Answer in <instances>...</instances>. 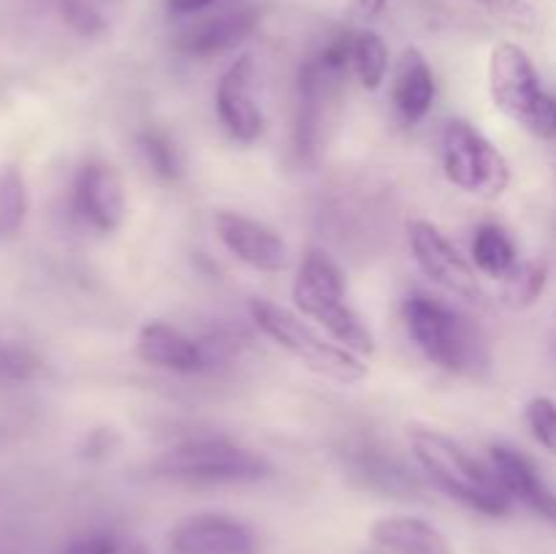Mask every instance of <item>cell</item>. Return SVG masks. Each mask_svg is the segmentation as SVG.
<instances>
[{
  "label": "cell",
  "instance_id": "cell-1",
  "mask_svg": "<svg viewBox=\"0 0 556 554\" xmlns=\"http://www.w3.org/2000/svg\"><path fill=\"white\" fill-rule=\"evenodd\" d=\"M405 324L424 356L448 373H478L489 364V345L476 320L424 293L405 299Z\"/></svg>",
  "mask_w": 556,
  "mask_h": 554
},
{
  "label": "cell",
  "instance_id": "cell-2",
  "mask_svg": "<svg viewBox=\"0 0 556 554\" xmlns=\"http://www.w3.org/2000/svg\"><path fill=\"white\" fill-rule=\"evenodd\" d=\"M410 445L418 465L451 498L486 516L508 514L514 498L505 492L492 467L486 470L459 443L434 429H413Z\"/></svg>",
  "mask_w": 556,
  "mask_h": 554
},
{
  "label": "cell",
  "instance_id": "cell-3",
  "mask_svg": "<svg viewBox=\"0 0 556 554\" xmlns=\"http://www.w3.org/2000/svg\"><path fill=\"white\" fill-rule=\"evenodd\" d=\"M293 302L351 353L369 356L375 351L372 331L345 302V275L324 250H309L304 255L293 282Z\"/></svg>",
  "mask_w": 556,
  "mask_h": 554
},
{
  "label": "cell",
  "instance_id": "cell-4",
  "mask_svg": "<svg viewBox=\"0 0 556 554\" xmlns=\"http://www.w3.org/2000/svg\"><path fill=\"white\" fill-rule=\"evenodd\" d=\"M489 92L505 117L541 139L556 136V98L541 85L535 63L519 43L503 41L489 58Z\"/></svg>",
  "mask_w": 556,
  "mask_h": 554
},
{
  "label": "cell",
  "instance_id": "cell-5",
  "mask_svg": "<svg viewBox=\"0 0 556 554\" xmlns=\"http://www.w3.org/2000/svg\"><path fill=\"white\" fill-rule=\"evenodd\" d=\"M248 310L250 318L269 340L286 348L291 356L304 362V367H309L313 373L337 380V383H358L367 375V364L356 353L334 345V342H326L324 337L315 335L307 324H302L296 315L288 313L280 304L269 302V299H250Z\"/></svg>",
  "mask_w": 556,
  "mask_h": 554
},
{
  "label": "cell",
  "instance_id": "cell-6",
  "mask_svg": "<svg viewBox=\"0 0 556 554\" xmlns=\"http://www.w3.org/2000/svg\"><path fill=\"white\" fill-rule=\"evenodd\" d=\"M157 476L182 483H255L271 476V462L226 438H193L161 456Z\"/></svg>",
  "mask_w": 556,
  "mask_h": 554
},
{
  "label": "cell",
  "instance_id": "cell-7",
  "mask_svg": "<svg viewBox=\"0 0 556 554\" xmlns=\"http://www.w3.org/2000/svg\"><path fill=\"white\" fill-rule=\"evenodd\" d=\"M443 172L451 185L486 199H497L510 185V166L503 152L465 119L445 125Z\"/></svg>",
  "mask_w": 556,
  "mask_h": 554
},
{
  "label": "cell",
  "instance_id": "cell-8",
  "mask_svg": "<svg viewBox=\"0 0 556 554\" xmlns=\"http://www.w3.org/2000/svg\"><path fill=\"white\" fill-rule=\"evenodd\" d=\"M407 234H410L413 259L429 280L462 299L481 297V282L472 266L462 259L459 250L445 239V234L434 223L413 221Z\"/></svg>",
  "mask_w": 556,
  "mask_h": 554
},
{
  "label": "cell",
  "instance_id": "cell-9",
  "mask_svg": "<svg viewBox=\"0 0 556 554\" xmlns=\"http://www.w3.org/2000/svg\"><path fill=\"white\" fill-rule=\"evenodd\" d=\"M172 554H255L258 541L244 521L226 514H195L168 536Z\"/></svg>",
  "mask_w": 556,
  "mask_h": 554
},
{
  "label": "cell",
  "instance_id": "cell-10",
  "mask_svg": "<svg viewBox=\"0 0 556 554\" xmlns=\"http://www.w3.org/2000/svg\"><path fill=\"white\" fill-rule=\"evenodd\" d=\"M250 81H253V60L239 58L223 71L215 87L217 119L231 139L244 144L264 134V112L255 103Z\"/></svg>",
  "mask_w": 556,
  "mask_h": 554
},
{
  "label": "cell",
  "instance_id": "cell-11",
  "mask_svg": "<svg viewBox=\"0 0 556 554\" xmlns=\"http://www.w3.org/2000/svg\"><path fill=\"white\" fill-rule=\"evenodd\" d=\"M215 231L228 253L237 255L242 264L253 266V269L280 272L286 266L288 250L280 234H275L269 226L253 221V217L220 210L215 215Z\"/></svg>",
  "mask_w": 556,
  "mask_h": 554
},
{
  "label": "cell",
  "instance_id": "cell-12",
  "mask_svg": "<svg viewBox=\"0 0 556 554\" xmlns=\"http://www.w3.org/2000/svg\"><path fill=\"white\" fill-rule=\"evenodd\" d=\"M136 353H139L141 362L152 364V367L185 375L201 373V369L212 367V362H215L210 342L193 340L182 329L163 324V320H152V324L141 326Z\"/></svg>",
  "mask_w": 556,
  "mask_h": 554
},
{
  "label": "cell",
  "instance_id": "cell-13",
  "mask_svg": "<svg viewBox=\"0 0 556 554\" xmlns=\"http://www.w3.org/2000/svg\"><path fill=\"white\" fill-rule=\"evenodd\" d=\"M76 212L98 231L109 234L119 228L125 217V190L117 172L106 163H87L81 166L74 188Z\"/></svg>",
  "mask_w": 556,
  "mask_h": 554
},
{
  "label": "cell",
  "instance_id": "cell-14",
  "mask_svg": "<svg viewBox=\"0 0 556 554\" xmlns=\"http://www.w3.org/2000/svg\"><path fill=\"white\" fill-rule=\"evenodd\" d=\"M261 11L250 3L231 5L215 16L195 22L179 36L177 47L190 58H212L242 43L258 27Z\"/></svg>",
  "mask_w": 556,
  "mask_h": 554
},
{
  "label": "cell",
  "instance_id": "cell-15",
  "mask_svg": "<svg viewBox=\"0 0 556 554\" xmlns=\"http://www.w3.org/2000/svg\"><path fill=\"white\" fill-rule=\"evenodd\" d=\"M492 470L510 498L530 505L535 514H541L543 519L552 521L556 527V492L546 487L541 473L535 470V465L525 454H519L516 449H508V445H494Z\"/></svg>",
  "mask_w": 556,
  "mask_h": 554
},
{
  "label": "cell",
  "instance_id": "cell-16",
  "mask_svg": "<svg viewBox=\"0 0 556 554\" xmlns=\"http://www.w3.org/2000/svg\"><path fill=\"white\" fill-rule=\"evenodd\" d=\"M434 92H438V85H434V74L427 58H424L421 49L407 47L396 63L394 87H391V101H394L396 114L407 125L421 123L432 109Z\"/></svg>",
  "mask_w": 556,
  "mask_h": 554
},
{
  "label": "cell",
  "instance_id": "cell-17",
  "mask_svg": "<svg viewBox=\"0 0 556 554\" xmlns=\"http://www.w3.org/2000/svg\"><path fill=\"white\" fill-rule=\"evenodd\" d=\"M369 538L391 554H454L443 532L418 516H380Z\"/></svg>",
  "mask_w": 556,
  "mask_h": 554
},
{
  "label": "cell",
  "instance_id": "cell-18",
  "mask_svg": "<svg viewBox=\"0 0 556 554\" xmlns=\"http://www.w3.org/2000/svg\"><path fill=\"white\" fill-rule=\"evenodd\" d=\"M472 259L483 275L505 280L516 269V244L503 226L486 223L472 239Z\"/></svg>",
  "mask_w": 556,
  "mask_h": 554
},
{
  "label": "cell",
  "instance_id": "cell-19",
  "mask_svg": "<svg viewBox=\"0 0 556 554\" xmlns=\"http://www.w3.org/2000/svg\"><path fill=\"white\" fill-rule=\"evenodd\" d=\"M389 71V49L383 38L372 30H362L353 36V74L362 81L364 90H378Z\"/></svg>",
  "mask_w": 556,
  "mask_h": 554
},
{
  "label": "cell",
  "instance_id": "cell-20",
  "mask_svg": "<svg viewBox=\"0 0 556 554\" xmlns=\"http://www.w3.org/2000/svg\"><path fill=\"white\" fill-rule=\"evenodd\" d=\"M27 217V188L20 168L5 166L0 172V242L14 239Z\"/></svg>",
  "mask_w": 556,
  "mask_h": 554
},
{
  "label": "cell",
  "instance_id": "cell-21",
  "mask_svg": "<svg viewBox=\"0 0 556 554\" xmlns=\"http://www.w3.org/2000/svg\"><path fill=\"white\" fill-rule=\"evenodd\" d=\"M136 147H139L147 166L152 168V174H157L161 179H177L182 174V158H179L177 147H174V141L163 130H141L136 136Z\"/></svg>",
  "mask_w": 556,
  "mask_h": 554
},
{
  "label": "cell",
  "instance_id": "cell-22",
  "mask_svg": "<svg viewBox=\"0 0 556 554\" xmlns=\"http://www.w3.org/2000/svg\"><path fill=\"white\" fill-rule=\"evenodd\" d=\"M548 282V266L543 261L516 264V269L505 277V302L510 307H527L543 293Z\"/></svg>",
  "mask_w": 556,
  "mask_h": 554
},
{
  "label": "cell",
  "instance_id": "cell-23",
  "mask_svg": "<svg viewBox=\"0 0 556 554\" xmlns=\"http://www.w3.org/2000/svg\"><path fill=\"white\" fill-rule=\"evenodd\" d=\"M63 554H150V549L123 532L90 530L74 538Z\"/></svg>",
  "mask_w": 556,
  "mask_h": 554
},
{
  "label": "cell",
  "instance_id": "cell-24",
  "mask_svg": "<svg viewBox=\"0 0 556 554\" xmlns=\"http://www.w3.org/2000/svg\"><path fill=\"white\" fill-rule=\"evenodd\" d=\"M527 424H530L538 443L556 454V402L548 396H535L527 405Z\"/></svg>",
  "mask_w": 556,
  "mask_h": 554
},
{
  "label": "cell",
  "instance_id": "cell-25",
  "mask_svg": "<svg viewBox=\"0 0 556 554\" xmlns=\"http://www.w3.org/2000/svg\"><path fill=\"white\" fill-rule=\"evenodd\" d=\"M60 14H63L65 25L74 27L79 36H98L106 27L101 11L87 0H60Z\"/></svg>",
  "mask_w": 556,
  "mask_h": 554
},
{
  "label": "cell",
  "instance_id": "cell-26",
  "mask_svg": "<svg viewBox=\"0 0 556 554\" xmlns=\"http://www.w3.org/2000/svg\"><path fill=\"white\" fill-rule=\"evenodd\" d=\"M215 3L217 0H168V11H172L174 16H193Z\"/></svg>",
  "mask_w": 556,
  "mask_h": 554
},
{
  "label": "cell",
  "instance_id": "cell-27",
  "mask_svg": "<svg viewBox=\"0 0 556 554\" xmlns=\"http://www.w3.org/2000/svg\"><path fill=\"white\" fill-rule=\"evenodd\" d=\"M486 3H500V0H486Z\"/></svg>",
  "mask_w": 556,
  "mask_h": 554
}]
</instances>
